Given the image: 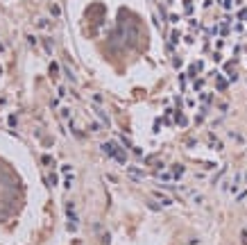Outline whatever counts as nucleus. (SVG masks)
<instances>
[{"mask_svg":"<svg viewBox=\"0 0 247 245\" xmlns=\"http://www.w3.org/2000/svg\"><path fill=\"white\" fill-rule=\"evenodd\" d=\"M129 177H134V179H141V177H143V173H141V170H136V168H129Z\"/></svg>","mask_w":247,"mask_h":245,"instance_id":"nucleus-5","label":"nucleus"},{"mask_svg":"<svg viewBox=\"0 0 247 245\" xmlns=\"http://www.w3.org/2000/svg\"><path fill=\"white\" fill-rule=\"evenodd\" d=\"M172 173H175V177H179V175L184 173V168H182V166H175V170H172Z\"/></svg>","mask_w":247,"mask_h":245,"instance_id":"nucleus-9","label":"nucleus"},{"mask_svg":"<svg viewBox=\"0 0 247 245\" xmlns=\"http://www.w3.org/2000/svg\"><path fill=\"white\" fill-rule=\"evenodd\" d=\"M227 89V80H222V77H218V91H224Z\"/></svg>","mask_w":247,"mask_h":245,"instance_id":"nucleus-6","label":"nucleus"},{"mask_svg":"<svg viewBox=\"0 0 247 245\" xmlns=\"http://www.w3.org/2000/svg\"><path fill=\"white\" fill-rule=\"evenodd\" d=\"M102 150L107 152L109 157H113V159H116L118 163H125V161H127V157H125V152H122V150L118 148L116 143H102Z\"/></svg>","mask_w":247,"mask_h":245,"instance_id":"nucleus-1","label":"nucleus"},{"mask_svg":"<svg viewBox=\"0 0 247 245\" xmlns=\"http://www.w3.org/2000/svg\"><path fill=\"white\" fill-rule=\"evenodd\" d=\"M93 111H95V114L100 116V120H102L104 125H109V118H107V114H104V111L100 109V107H93Z\"/></svg>","mask_w":247,"mask_h":245,"instance_id":"nucleus-2","label":"nucleus"},{"mask_svg":"<svg viewBox=\"0 0 247 245\" xmlns=\"http://www.w3.org/2000/svg\"><path fill=\"white\" fill-rule=\"evenodd\" d=\"M48 25H50L48 21H39V27H41V30H45V27H48Z\"/></svg>","mask_w":247,"mask_h":245,"instance_id":"nucleus-13","label":"nucleus"},{"mask_svg":"<svg viewBox=\"0 0 247 245\" xmlns=\"http://www.w3.org/2000/svg\"><path fill=\"white\" fill-rule=\"evenodd\" d=\"M238 18H243V21H247V9H240V14H238Z\"/></svg>","mask_w":247,"mask_h":245,"instance_id":"nucleus-11","label":"nucleus"},{"mask_svg":"<svg viewBox=\"0 0 247 245\" xmlns=\"http://www.w3.org/2000/svg\"><path fill=\"white\" fill-rule=\"evenodd\" d=\"M66 213H68V220H70V222H77V213L73 211V204H68V207H66Z\"/></svg>","mask_w":247,"mask_h":245,"instance_id":"nucleus-3","label":"nucleus"},{"mask_svg":"<svg viewBox=\"0 0 247 245\" xmlns=\"http://www.w3.org/2000/svg\"><path fill=\"white\" fill-rule=\"evenodd\" d=\"M157 195H159V193H157ZM159 200H161V204H170V202H172L168 195H159Z\"/></svg>","mask_w":247,"mask_h":245,"instance_id":"nucleus-8","label":"nucleus"},{"mask_svg":"<svg viewBox=\"0 0 247 245\" xmlns=\"http://www.w3.org/2000/svg\"><path fill=\"white\" fill-rule=\"evenodd\" d=\"M50 75H52V77L59 75V66H57V64H50Z\"/></svg>","mask_w":247,"mask_h":245,"instance_id":"nucleus-7","label":"nucleus"},{"mask_svg":"<svg viewBox=\"0 0 247 245\" xmlns=\"http://www.w3.org/2000/svg\"><path fill=\"white\" fill-rule=\"evenodd\" d=\"M61 116H64V118H70V109H66V107H64V109H61Z\"/></svg>","mask_w":247,"mask_h":245,"instance_id":"nucleus-10","label":"nucleus"},{"mask_svg":"<svg viewBox=\"0 0 247 245\" xmlns=\"http://www.w3.org/2000/svg\"><path fill=\"white\" fill-rule=\"evenodd\" d=\"M50 14H52L54 18H59V16H61V7H59V5H52V7H50Z\"/></svg>","mask_w":247,"mask_h":245,"instance_id":"nucleus-4","label":"nucleus"},{"mask_svg":"<svg viewBox=\"0 0 247 245\" xmlns=\"http://www.w3.org/2000/svg\"><path fill=\"white\" fill-rule=\"evenodd\" d=\"M100 130H102V127H100L98 123H93V125H91V132H100Z\"/></svg>","mask_w":247,"mask_h":245,"instance_id":"nucleus-12","label":"nucleus"},{"mask_svg":"<svg viewBox=\"0 0 247 245\" xmlns=\"http://www.w3.org/2000/svg\"><path fill=\"white\" fill-rule=\"evenodd\" d=\"M0 71H3V68H0Z\"/></svg>","mask_w":247,"mask_h":245,"instance_id":"nucleus-14","label":"nucleus"}]
</instances>
